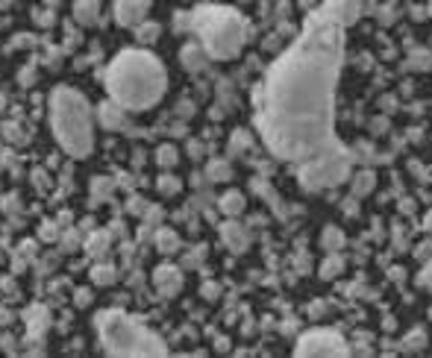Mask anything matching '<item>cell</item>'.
Masks as SVG:
<instances>
[{"label": "cell", "instance_id": "obj_1", "mask_svg": "<svg viewBox=\"0 0 432 358\" xmlns=\"http://www.w3.org/2000/svg\"><path fill=\"white\" fill-rule=\"evenodd\" d=\"M344 56V24L321 6L309 15L303 35L280 62H273L265 86L256 91V124L273 156L303 165L339 142L336 124V86Z\"/></svg>", "mask_w": 432, "mask_h": 358}, {"label": "cell", "instance_id": "obj_14", "mask_svg": "<svg viewBox=\"0 0 432 358\" xmlns=\"http://www.w3.org/2000/svg\"><path fill=\"white\" fill-rule=\"evenodd\" d=\"M221 212H224L227 217L241 214V212H244V194H239V191L224 194V197H221Z\"/></svg>", "mask_w": 432, "mask_h": 358}, {"label": "cell", "instance_id": "obj_40", "mask_svg": "<svg viewBox=\"0 0 432 358\" xmlns=\"http://www.w3.org/2000/svg\"><path fill=\"white\" fill-rule=\"evenodd\" d=\"M429 12H432V6H429Z\"/></svg>", "mask_w": 432, "mask_h": 358}, {"label": "cell", "instance_id": "obj_34", "mask_svg": "<svg viewBox=\"0 0 432 358\" xmlns=\"http://www.w3.org/2000/svg\"><path fill=\"white\" fill-rule=\"evenodd\" d=\"M432 253V244H421L418 247V258H424V255H429Z\"/></svg>", "mask_w": 432, "mask_h": 358}, {"label": "cell", "instance_id": "obj_4", "mask_svg": "<svg viewBox=\"0 0 432 358\" xmlns=\"http://www.w3.org/2000/svg\"><path fill=\"white\" fill-rule=\"evenodd\" d=\"M188 27L198 33L212 59H232L247 42L244 18L229 6H198L188 18Z\"/></svg>", "mask_w": 432, "mask_h": 358}, {"label": "cell", "instance_id": "obj_32", "mask_svg": "<svg viewBox=\"0 0 432 358\" xmlns=\"http://www.w3.org/2000/svg\"><path fill=\"white\" fill-rule=\"evenodd\" d=\"M74 303H76V306H80V308H83V306H89V303H91V294H89L86 288H83V291H76V296H74Z\"/></svg>", "mask_w": 432, "mask_h": 358}, {"label": "cell", "instance_id": "obj_21", "mask_svg": "<svg viewBox=\"0 0 432 358\" xmlns=\"http://www.w3.org/2000/svg\"><path fill=\"white\" fill-rule=\"evenodd\" d=\"M156 247H159L162 253H176V247H180V238H176V232H171V229H159V232H156Z\"/></svg>", "mask_w": 432, "mask_h": 358}, {"label": "cell", "instance_id": "obj_19", "mask_svg": "<svg viewBox=\"0 0 432 358\" xmlns=\"http://www.w3.org/2000/svg\"><path fill=\"white\" fill-rule=\"evenodd\" d=\"M27 317H30L27 326H30V332H33V335H38V332H42V329L47 326V321H50V314H47L42 306H33V308L27 311Z\"/></svg>", "mask_w": 432, "mask_h": 358}, {"label": "cell", "instance_id": "obj_22", "mask_svg": "<svg viewBox=\"0 0 432 358\" xmlns=\"http://www.w3.org/2000/svg\"><path fill=\"white\" fill-rule=\"evenodd\" d=\"M426 347V332L424 329H415V332H409L406 337H403V350L406 352H418V350H424Z\"/></svg>", "mask_w": 432, "mask_h": 358}, {"label": "cell", "instance_id": "obj_15", "mask_svg": "<svg viewBox=\"0 0 432 358\" xmlns=\"http://www.w3.org/2000/svg\"><path fill=\"white\" fill-rule=\"evenodd\" d=\"M101 124H103V127H109V129L121 127V106H118L115 100H109V103H103V106H101Z\"/></svg>", "mask_w": 432, "mask_h": 358}, {"label": "cell", "instance_id": "obj_26", "mask_svg": "<svg viewBox=\"0 0 432 358\" xmlns=\"http://www.w3.org/2000/svg\"><path fill=\"white\" fill-rule=\"evenodd\" d=\"M209 179L212 183H227L229 179V165L227 162H212L209 165Z\"/></svg>", "mask_w": 432, "mask_h": 358}, {"label": "cell", "instance_id": "obj_10", "mask_svg": "<svg viewBox=\"0 0 432 358\" xmlns=\"http://www.w3.org/2000/svg\"><path fill=\"white\" fill-rule=\"evenodd\" d=\"M180 285H183V276H180V270H176V267H171V265L156 267V288H159L165 296L176 294V291H180Z\"/></svg>", "mask_w": 432, "mask_h": 358}, {"label": "cell", "instance_id": "obj_37", "mask_svg": "<svg viewBox=\"0 0 432 358\" xmlns=\"http://www.w3.org/2000/svg\"><path fill=\"white\" fill-rule=\"evenodd\" d=\"M0 323H4V326L9 323V311H0Z\"/></svg>", "mask_w": 432, "mask_h": 358}, {"label": "cell", "instance_id": "obj_17", "mask_svg": "<svg viewBox=\"0 0 432 358\" xmlns=\"http://www.w3.org/2000/svg\"><path fill=\"white\" fill-rule=\"evenodd\" d=\"M374 188H377V176L370 173V171H362L356 179H353V194H356V197H365Z\"/></svg>", "mask_w": 432, "mask_h": 358}, {"label": "cell", "instance_id": "obj_16", "mask_svg": "<svg viewBox=\"0 0 432 358\" xmlns=\"http://www.w3.org/2000/svg\"><path fill=\"white\" fill-rule=\"evenodd\" d=\"M86 250H89V255H94V258L106 255V250H109V232H94L89 241H86Z\"/></svg>", "mask_w": 432, "mask_h": 358}, {"label": "cell", "instance_id": "obj_8", "mask_svg": "<svg viewBox=\"0 0 432 358\" xmlns=\"http://www.w3.org/2000/svg\"><path fill=\"white\" fill-rule=\"evenodd\" d=\"M150 9V0H115V21L121 27H139Z\"/></svg>", "mask_w": 432, "mask_h": 358}, {"label": "cell", "instance_id": "obj_13", "mask_svg": "<svg viewBox=\"0 0 432 358\" xmlns=\"http://www.w3.org/2000/svg\"><path fill=\"white\" fill-rule=\"evenodd\" d=\"M221 235H224V241H227L235 253H241V250L247 247V235H244V229H241L239 224H227V226L221 229Z\"/></svg>", "mask_w": 432, "mask_h": 358}, {"label": "cell", "instance_id": "obj_11", "mask_svg": "<svg viewBox=\"0 0 432 358\" xmlns=\"http://www.w3.org/2000/svg\"><path fill=\"white\" fill-rule=\"evenodd\" d=\"M74 18H76V24H83V27L97 24V18H101V0H76Z\"/></svg>", "mask_w": 432, "mask_h": 358}, {"label": "cell", "instance_id": "obj_28", "mask_svg": "<svg viewBox=\"0 0 432 358\" xmlns=\"http://www.w3.org/2000/svg\"><path fill=\"white\" fill-rule=\"evenodd\" d=\"M183 185H180V179H176V176H159V191L162 194H176V191H180Z\"/></svg>", "mask_w": 432, "mask_h": 358}, {"label": "cell", "instance_id": "obj_31", "mask_svg": "<svg viewBox=\"0 0 432 358\" xmlns=\"http://www.w3.org/2000/svg\"><path fill=\"white\" fill-rule=\"evenodd\" d=\"M56 224H42V238H45V241H56Z\"/></svg>", "mask_w": 432, "mask_h": 358}, {"label": "cell", "instance_id": "obj_18", "mask_svg": "<svg viewBox=\"0 0 432 358\" xmlns=\"http://www.w3.org/2000/svg\"><path fill=\"white\" fill-rule=\"evenodd\" d=\"M89 276H91V282H94V285H112V282L118 279V270L109 267V265H94Z\"/></svg>", "mask_w": 432, "mask_h": 358}, {"label": "cell", "instance_id": "obj_20", "mask_svg": "<svg viewBox=\"0 0 432 358\" xmlns=\"http://www.w3.org/2000/svg\"><path fill=\"white\" fill-rule=\"evenodd\" d=\"M321 241H324V247H326L329 253H339V250H341V244H344V235H341V229H339V226H326V229H324V235H321Z\"/></svg>", "mask_w": 432, "mask_h": 358}, {"label": "cell", "instance_id": "obj_24", "mask_svg": "<svg viewBox=\"0 0 432 358\" xmlns=\"http://www.w3.org/2000/svg\"><path fill=\"white\" fill-rule=\"evenodd\" d=\"M341 267H344V262H341V258H339L336 253H332V255L326 258V262L321 265V276H324V279H332V276H339V273H341Z\"/></svg>", "mask_w": 432, "mask_h": 358}, {"label": "cell", "instance_id": "obj_39", "mask_svg": "<svg viewBox=\"0 0 432 358\" xmlns=\"http://www.w3.org/2000/svg\"><path fill=\"white\" fill-rule=\"evenodd\" d=\"M0 109H4V97H0Z\"/></svg>", "mask_w": 432, "mask_h": 358}, {"label": "cell", "instance_id": "obj_5", "mask_svg": "<svg viewBox=\"0 0 432 358\" xmlns=\"http://www.w3.org/2000/svg\"><path fill=\"white\" fill-rule=\"evenodd\" d=\"M97 335H101L106 352L112 355H165L168 352L159 335L118 308L97 314Z\"/></svg>", "mask_w": 432, "mask_h": 358}, {"label": "cell", "instance_id": "obj_36", "mask_svg": "<svg viewBox=\"0 0 432 358\" xmlns=\"http://www.w3.org/2000/svg\"><path fill=\"white\" fill-rule=\"evenodd\" d=\"M424 229H429V232H432V212L426 214V221H424Z\"/></svg>", "mask_w": 432, "mask_h": 358}, {"label": "cell", "instance_id": "obj_35", "mask_svg": "<svg viewBox=\"0 0 432 358\" xmlns=\"http://www.w3.org/2000/svg\"><path fill=\"white\" fill-rule=\"evenodd\" d=\"M130 209H132V212H144V200H132Z\"/></svg>", "mask_w": 432, "mask_h": 358}, {"label": "cell", "instance_id": "obj_27", "mask_svg": "<svg viewBox=\"0 0 432 358\" xmlns=\"http://www.w3.org/2000/svg\"><path fill=\"white\" fill-rule=\"evenodd\" d=\"M429 65H432V59H429V53H424V50L411 53V59H409V68H415V71H426Z\"/></svg>", "mask_w": 432, "mask_h": 358}, {"label": "cell", "instance_id": "obj_6", "mask_svg": "<svg viewBox=\"0 0 432 358\" xmlns=\"http://www.w3.org/2000/svg\"><path fill=\"white\" fill-rule=\"evenodd\" d=\"M350 171V153L339 144L332 147L315 158H309V162L300 165V185L306 191H321L326 185H339L344 183V176Z\"/></svg>", "mask_w": 432, "mask_h": 358}, {"label": "cell", "instance_id": "obj_2", "mask_svg": "<svg viewBox=\"0 0 432 358\" xmlns=\"http://www.w3.org/2000/svg\"><path fill=\"white\" fill-rule=\"evenodd\" d=\"M168 74L147 50H124L106 68V91L127 112H144L162 100Z\"/></svg>", "mask_w": 432, "mask_h": 358}, {"label": "cell", "instance_id": "obj_3", "mask_svg": "<svg viewBox=\"0 0 432 358\" xmlns=\"http://www.w3.org/2000/svg\"><path fill=\"white\" fill-rule=\"evenodd\" d=\"M50 127L56 142L74 158H83L91 153V106L74 88H56L50 97Z\"/></svg>", "mask_w": 432, "mask_h": 358}, {"label": "cell", "instance_id": "obj_38", "mask_svg": "<svg viewBox=\"0 0 432 358\" xmlns=\"http://www.w3.org/2000/svg\"><path fill=\"white\" fill-rule=\"evenodd\" d=\"M9 4H12V0H0V9H6Z\"/></svg>", "mask_w": 432, "mask_h": 358}, {"label": "cell", "instance_id": "obj_25", "mask_svg": "<svg viewBox=\"0 0 432 358\" xmlns=\"http://www.w3.org/2000/svg\"><path fill=\"white\" fill-rule=\"evenodd\" d=\"M156 162H159L162 168H174L176 165V147L174 144H162L159 150H156Z\"/></svg>", "mask_w": 432, "mask_h": 358}, {"label": "cell", "instance_id": "obj_30", "mask_svg": "<svg viewBox=\"0 0 432 358\" xmlns=\"http://www.w3.org/2000/svg\"><path fill=\"white\" fill-rule=\"evenodd\" d=\"M418 282H421V288H426V291H432V262L426 265V270L421 273V279H418Z\"/></svg>", "mask_w": 432, "mask_h": 358}, {"label": "cell", "instance_id": "obj_7", "mask_svg": "<svg viewBox=\"0 0 432 358\" xmlns=\"http://www.w3.org/2000/svg\"><path fill=\"white\" fill-rule=\"evenodd\" d=\"M297 355H350L347 341L336 329H312L297 341Z\"/></svg>", "mask_w": 432, "mask_h": 358}, {"label": "cell", "instance_id": "obj_12", "mask_svg": "<svg viewBox=\"0 0 432 358\" xmlns=\"http://www.w3.org/2000/svg\"><path fill=\"white\" fill-rule=\"evenodd\" d=\"M180 59H183V68H186V71H200V68L206 65L209 53H206V50H203V45L198 42V45H188V47H183V50H180Z\"/></svg>", "mask_w": 432, "mask_h": 358}, {"label": "cell", "instance_id": "obj_23", "mask_svg": "<svg viewBox=\"0 0 432 358\" xmlns=\"http://www.w3.org/2000/svg\"><path fill=\"white\" fill-rule=\"evenodd\" d=\"M156 35H159V24H139L135 27V38H139L142 45H153L156 42Z\"/></svg>", "mask_w": 432, "mask_h": 358}, {"label": "cell", "instance_id": "obj_9", "mask_svg": "<svg viewBox=\"0 0 432 358\" xmlns=\"http://www.w3.org/2000/svg\"><path fill=\"white\" fill-rule=\"evenodd\" d=\"M321 9L329 12L332 18H339L344 27H350V24L362 15V0H326Z\"/></svg>", "mask_w": 432, "mask_h": 358}, {"label": "cell", "instance_id": "obj_29", "mask_svg": "<svg viewBox=\"0 0 432 358\" xmlns=\"http://www.w3.org/2000/svg\"><path fill=\"white\" fill-rule=\"evenodd\" d=\"M247 144H250V138H247L244 132H239V135H232V142H229V150H232L235 156H239V153H241Z\"/></svg>", "mask_w": 432, "mask_h": 358}, {"label": "cell", "instance_id": "obj_33", "mask_svg": "<svg viewBox=\"0 0 432 358\" xmlns=\"http://www.w3.org/2000/svg\"><path fill=\"white\" fill-rule=\"evenodd\" d=\"M203 294L209 296V300H215V296H218V285H206V288H203Z\"/></svg>", "mask_w": 432, "mask_h": 358}]
</instances>
